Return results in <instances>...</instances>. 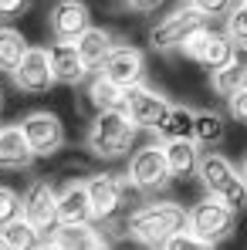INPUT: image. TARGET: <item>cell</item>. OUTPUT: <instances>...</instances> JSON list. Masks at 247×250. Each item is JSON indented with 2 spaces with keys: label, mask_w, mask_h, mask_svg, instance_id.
<instances>
[{
  "label": "cell",
  "mask_w": 247,
  "mask_h": 250,
  "mask_svg": "<svg viewBox=\"0 0 247 250\" xmlns=\"http://www.w3.org/2000/svg\"><path fill=\"white\" fill-rule=\"evenodd\" d=\"M122 227L139 247L159 250L169 237L186 230V207L176 200H149V203H139L135 209H129Z\"/></svg>",
  "instance_id": "1"
},
{
  "label": "cell",
  "mask_w": 247,
  "mask_h": 250,
  "mask_svg": "<svg viewBox=\"0 0 247 250\" xmlns=\"http://www.w3.org/2000/svg\"><path fill=\"white\" fill-rule=\"evenodd\" d=\"M197 179L203 183L206 196L224 203L230 213H241L247 207V183L241 179L237 166L224 156V152H200V166H197Z\"/></svg>",
  "instance_id": "2"
},
{
  "label": "cell",
  "mask_w": 247,
  "mask_h": 250,
  "mask_svg": "<svg viewBox=\"0 0 247 250\" xmlns=\"http://www.w3.org/2000/svg\"><path fill=\"white\" fill-rule=\"evenodd\" d=\"M135 135L139 128L125 119V112H102V115H91V125L85 132V149L95 156V159H122L129 156V149L135 146Z\"/></svg>",
  "instance_id": "3"
},
{
  "label": "cell",
  "mask_w": 247,
  "mask_h": 250,
  "mask_svg": "<svg viewBox=\"0 0 247 250\" xmlns=\"http://www.w3.org/2000/svg\"><path fill=\"white\" fill-rule=\"evenodd\" d=\"M88 207L95 227H115L125 223V207H129V183L119 172H91L85 179Z\"/></svg>",
  "instance_id": "4"
},
{
  "label": "cell",
  "mask_w": 247,
  "mask_h": 250,
  "mask_svg": "<svg viewBox=\"0 0 247 250\" xmlns=\"http://www.w3.org/2000/svg\"><path fill=\"white\" fill-rule=\"evenodd\" d=\"M186 230H190L197 240L217 247V244H224L227 237H234V230H237V213H230L224 203H217V200L206 196V200H200V203H193V207L186 209Z\"/></svg>",
  "instance_id": "5"
},
{
  "label": "cell",
  "mask_w": 247,
  "mask_h": 250,
  "mask_svg": "<svg viewBox=\"0 0 247 250\" xmlns=\"http://www.w3.org/2000/svg\"><path fill=\"white\" fill-rule=\"evenodd\" d=\"M125 183H129L132 189L146 193V196L163 193L166 186L173 183L169 166H166V156H163V146L149 142V146L135 149V152L129 156V172H125Z\"/></svg>",
  "instance_id": "6"
},
{
  "label": "cell",
  "mask_w": 247,
  "mask_h": 250,
  "mask_svg": "<svg viewBox=\"0 0 247 250\" xmlns=\"http://www.w3.org/2000/svg\"><path fill=\"white\" fill-rule=\"evenodd\" d=\"M21 220H27L44 240L58 227V189L51 179H31L21 193Z\"/></svg>",
  "instance_id": "7"
},
{
  "label": "cell",
  "mask_w": 247,
  "mask_h": 250,
  "mask_svg": "<svg viewBox=\"0 0 247 250\" xmlns=\"http://www.w3.org/2000/svg\"><path fill=\"white\" fill-rule=\"evenodd\" d=\"M17 128H21L27 149L34 152V159H47V156L61 152V146H65V125H61V119L54 112H47V108L27 112L17 122Z\"/></svg>",
  "instance_id": "8"
},
{
  "label": "cell",
  "mask_w": 247,
  "mask_h": 250,
  "mask_svg": "<svg viewBox=\"0 0 247 250\" xmlns=\"http://www.w3.org/2000/svg\"><path fill=\"white\" fill-rule=\"evenodd\" d=\"M203 24H206L203 17L183 3V7L163 14V17L149 27V47L159 51V54H173V51H180V44L186 41L197 27H203Z\"/></svg>",
  "instance_id": "9"
},
{
  "label": "cell",
  "mask_w": 247,
  "mask_h": 250,
  "mask_svg": "<svg viewBox=\"0 0 247 250\" xmlns=\"http://www.w3.org/2000/svg\"><path fill=\"white\" fill-rule=\"evenodd\" d=\"M173 108V102L166 98L163 91L149 88V84H139V88H129L125 91V102H122V112L125 119L135 125L139 132H156L159 122L166 119V112Z\"/></svg>",
  "instance_id": "10"
},
{
  "label": "cell",
  "mask_w": 247,
  "mask_h": 250,
  "mask_svg": "<svg viewBox=\"0 0 247 250\" xmlns=\"http://www.w3.org/2000/svg\"><path fill=\"white\" fill-rule=\"evenodd\" d=\"M95 75H102L105 82H112L115 88H122V91L139 88V84H146V54L139 47H132V44L119 41Z\"/></svg>",
  "instance_id": "11"
},
{
  "label": "cell",
  "mask_w": 247,
  "mask_h": 250,
  "mask_svg": "<svg viewBox=\"0 0 247 250\" xmlns=\"http://www.w3.org/2000/svg\"><path fill=\"white\" fill-rule=\"evenodd\" d=\"M91 27V10L85 0H54L47 10V31L54 41H78Z\"/></svg>",
  "instance_id": "12"
},
{
  "label": "cell",
  "mask_w": 247,
  "mask_h": 250,
  "mask_svg": "<svg viewBox=\"0 0 247 250\" xmlns=\"http://www.w3.org/2000/svg\"><path fill=\"white\" fill-rule=\"evenodd\" d=\"M10 78H14V84L24 95H44V91H51L54 88V75H51V64H47V47H27V54L10 71Z\"/></svg>",
  "instance_id": "13"
},
{
  "label": "cell",
  "mask_w": 247,
  "mask_h": 250,
  "mask_svg": "<svg viewBox=\"0 0 247 250\" xmlns=\"http://www.w3.org/2000/svg\"><path fill=\"white\" fill-rule=\"evenodd\" d=\"M47 64H51V75H54V84H85V78L91 75L85 68L82 54L71 41H54L47 47Z\"/></svg>",
  "instance_id": "14"
},
{
  "label": "cell",
  "mask_w": 247,
  "mask_h": 250,
  "mask_svg": "<svg viewBox=\"0 0 247 250\" xmlns=\"http://www.w3.org/2000/svg\"><path fill=\"white\" fill-rule=\"evenodd\" d=\"M85 223H95L88 193H85V179H68L58 189V227H85Z\"/></svg>",
  "instance_id": "15"
},
{
  "label": "cell",
  "mask_w": 247,
  "mask_h": 250,
  "mask_svg": "<svg viewBox=\"0 0 247 250\" xmlns=\"http://www.w3.org/2000/svg\"><path fill=\"white\" fill-rule=\"evenodd\" d=\"M61 250H112V240L102 227L85 223V227H54L51 237Z\"/></svg>",
  "instance_id": "16"
},
{
  "label": "cell",
  "mask_w": 247,
  "mask_h": 250,
  "mask_svg": "<svg viewBox=\"0 0 247 250\" xmlns=\"http://www.w3.org/2000/svg\"><path fill=\"white\" fill-rule=\"evenodd\" d=\"M115 44H119V34H115V31L91 24L82 38L75 41V47H78V54H82L85 68H88V71H98V68H102V61L112 54V47H115Z\"/></svg>",
  "instance_id": "17"
},
{
  "label": "cell",
  "mask_w": 247,
  "mask_h": 250,
  "mask_svg": "<svg viewBox=\"0 0 247 250\" xmlns=\"http://www.w3.org/2000/svg\"><path fill=\"white\" fill-rule=\"evenodd\" d=\"M210 88L220 98H230L234 91L247 88V44H234V58L230 64H224L220 71L210 75Z\"/></svg>",
  "instance_id": "18"
},
{
  "label": "cell",
  "mask_w": 247,
  "mask_h": 250,
  "mask_svg": "<svg viewBox=\"0 0 247 250\" xmlns=\"http://www.w3.org/2000/svg\"><path fill=\"white\" fill-rule=\"evenodd\" d=\"M122 102H125V91L115 88L112 82H105L102 75L91 71V78H85V105H88L95 115H102V112H119Z\"/></svg>",
  "instance_id": "19"
},
{
  "label": "cell",
  "mask_w": 247,
  "mask_h": 250,
  "mask_svg": "<svg viewBox=\"0 0 247 250\" xmlns=\"http://www.w3.org/2000/svg\"><path fill=\"white\" fill-rule=\"evenodd\" d=\"M224 139H227L224 112H213V108H200V112H193V146H197V149L213 152Z\"/></svg>",
  "instance_id": "20"
},
{
  "label": "cell",
  "mask_w": 247,
  "mask_h": 250,
  "mask_svg": "<svg viewBox=\"0 0 247 250\" xmlns=\"http://www.w3.org/2000/svg\"><path fill=\"white\" fill-rule=\"evenodd\" d=\"M34 152L27 149L17 125H0V169H31Z\"/></svg>",
  "instance_id": "21"
},
{
  "label": "cell",
  "mask_w": 247,
  "mask_h": 250,
  "mask_svg": "<svg viewBox=\"0 0 247 250\" xmlns=\"http://www.w3.org/2000/svg\"><path fill=\"white\" fill-rule=\"evenodd\" d=\"M193 112L197 108H186V105H173L166 112V119L156 128V139H163L159 146L166 142H193Z\"/></svg>",
  "instance_id": "22"
},
{
  "label": "cell",
  "mask_w": 247,
  "mask_h": 250,
  "mask_svg": "<svg viewBox=\"0 0 247 250\" xmlns=\"http://www.w3.org/2000/svg\"><path fill=\"white\" fill-rule=\"evenodd\" d=\"M163 156H166V166H169V176H173V179H190V176H197L200 149H197L193 142H166Z\"/></svg>",
  "instance_id": "23"
},
{
  "label": "cell",
  "mask_w": 247,
  "mask_h": 250,
  "mask_svg": "<svg viewBox=\"0 0 247 250\" xmlns=\"http://www.w3.org/2000/svg\"><path fill=\"white\" fill-rule=\"evenodd\" d=\"M230 58H234V41H230L224 31H213L210 41H206V47L197 54V64L213 75V71H220L224 64H230Z\"/></svg>",
  "instance_id": "24"
},
{
  "label": "cell",
  "mask_w": 247,
  "mask_h": 250,
  "mask_svg": "<svg viewBox=\"0 0 247 250\" xmlns=\"http://www.w3.org/2000/svg\"><path fill=\"white\" fill-rule=\"evenodd\" d=\"M27 38L17 31V27H0V71H14L21 64V58L27 54Z\"/></svg>",
  "instance_id": "25"
},
{
  "label": "cell",
  "mask_w": 247,
  "mask_h": 250,
  "mask_svg": "<svg viewBox=\"0 0 247 250\" xmlns=\"http://www.w3.org/2000/svg\"><path fill=\"white\" fill-rule=\"evenodd\" d=\"M0 237H3V244L10 250H38L44 244V237L27 223V220H10L7 227H0Z\"/></svg>",
  "instance_id": "26"
},
{
  "label": "cell",
  "mask_w": 247,
  "mask_h": 250,
  "mask_svg": "<svg viewBox=\"0 0 247 250\" xmlns=\"http://www.w3.org/2000/svg\"><path fill=\"white\" fill-rule=\"evenodd\" d=\"M224 34L234 44H247V0L234 3V10L224 17Z\"/></svg>",
  "instance_id": "27"
},
{
  "label": "cell",
  "mask_w": 247,
  "mask_h": 250,
  "mask_svg": "<svg viewBox=\"0 0 247 250\" xmlns=\"http://www.w3.org/2000/svg\"><path fill=\"white\" fill-rule=\"evenodd\" d=\"M186 7H190V10H197L206 24H210V21H217V17H227V14H230V10H234V0H186Z\"/></svg>",
  "instance_id": "28"
},
{
  "label": "cell",
  "mask_w": 247,
  "mask_h": 250,
  "mask_svg": "<svg viewBox=\"0 0 247 250\" xmlns=\"http://www.w3.org/2000/svg\"><path fill=\"white\" fill-rule=\"evenodd\" d=\"M17 216H21V193L0 183V227H7Z\"/></svg>",
  "instance_id": "29"
},
{
  "label": "cell",
  "mask_w": 247,
  "mask_h": 250,
  "mask_svg": "<svg viewBox=\"0 0 247 250\" xmlns=\"http://www.w3.org/2000/svg\"><path fill=\"white\" fill-rule=\"evenodd\" d=\"M210 34H213V27H210V24H203V27H197V31H193V34H190L186 41L180 44V54H183V58H190V61H197V54H200V51L206 47V41H210Z\"/></svg>",
  "instance_id": "30"
},
{
  "label": "cell",
  "mask_w": 247,
  "mask_h": 250,
  "mask_svg": "<svg viewBox=\"0 0 247 250\" xmlns=\"http://www.w3.org/2000/svg\"><path fill=\"white\" fill-rule=\"evenodd\" d=\"M159 250H213L210 244H203V240H197L190 230H180L176 237H169Z\"/></svg>",
  "instance_id": "31"
},
{
  "label": "cell",
  "mask_w": 247,
  "mask_h": 250,
  "mask_svg": "<svg viewBox=\"0 0 247 250\" xmlns=\"http://www.w3.org/2000/svg\"><path fill=\"white\" fill-rule=\"evenodd\" d=\"M227 115L237 119V122H247V88L234 91V95L227 98Z\"/></svg>",
  "instance_id": "32"
},
{
  "label": "cell",
  "mask_w": 247,
  "mask_h": 250,
  "mask_svg": "<svg viewBox=\"0 0 247 250\" xmlns=\"http://www.w3.org/2000/svg\"><path fill=\"white\" fill-rule=\"evenodd\" d=\"M31 7V0H0V17H21Z\"/></svg>",
  "instance_id": "33"
},
{
  "label": "cell",
  "mask_w": 247,
  "mask_h": 250,
  "mask_svg": "<svg viewBox=\"0 0 247 250\" xmlns=\"http://www.w3.org/2000/svg\"><path fill=\"white\" fill-rule=\"evenodd\" d=\"M125 3H129V10H135V14H156L166 0H125Z\"/></svg>",
  "instance_id": "34"
},
{
  "label": "cell",
  "mask_w": 247,
  "mask_h": 250,
  "mask_svg": "<svg viewBox=\"0 0 247 250\" xmlns=\"http://www.w3.org/2000/svg\"><path fill=\"white\" fill-rule=\"evenodd\" d=\"M237 172H241V179H244V183H247V156H244V159H241V166H237Z\"/></svg>",
  "instance_id": "35"
},
{
  "label": "cell",
  "mask_w": 247,
  "mask_h": 250,
  "mask_svg": "<svg viewBox=\"0 0 247 250\" xmlns=\"http://www.w3.org/2000/svg\"><path fill=\"white\" fill-rule=\"evenodd\" d=\"M38 250H61V247H58L54 240H44V244H41V247H38Z\"/></svg>",
  "instance_id": "36"
},
{
  "label": "cell",
  "mask_w": 247,
  "mask_h": 250,
  "mask_svg": "<svg viewBox=\"0 0 247 250\" xmlns=\"http://www.w3.org/2000/svg\"><path fill=\"white\" fill-rule=\"evenodd\" d=\"M0 250H10V247H7V244H3V237H0Z\"/></svg>",
  "instance_id": "37"
},
{
  "label": "cell",
  "mask_w": 247,
  "mask_h": 250,
  "mask_svg": "<svg viewBox=\"0 0 247 250\" xmlns=\"http://www.w3.org/2000/svg\"><path fill=\"white\" fill-rule=\"evenodd\" d=\"M0 108H3V88H0Z\"/></svg>",
  "instance_id": "38"
},
{
  "label": "cell",
  "mask_w": 247,
  "mask_h": 250,
  "mask_svg": "<svg viewBox=\"0 0 247 250\" xmlns=\"http://www.w3.org/2000/svg\"><path fill=\"white\" fill-rule=\"evenodd\" d=\"M234 3H241V0H234Z\"/></svg>",
  "instance_id": "39"
}]
</instances>
